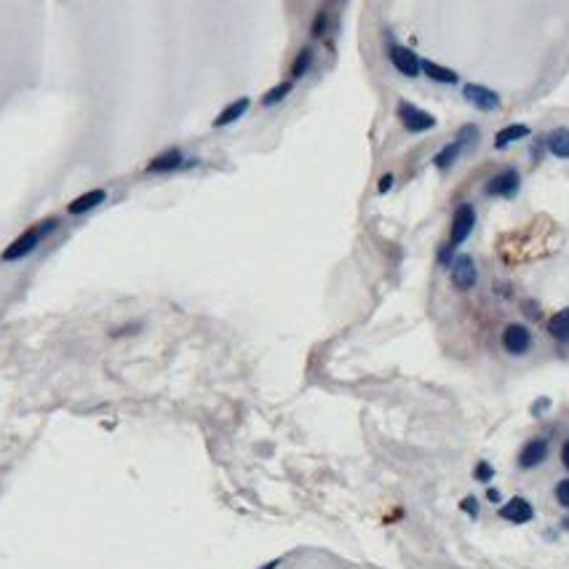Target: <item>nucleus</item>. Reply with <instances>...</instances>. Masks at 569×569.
<instances>
[{
    "label": "nucleus",
    "instance_id": "obj_1",
    "mask_svg": "<svg viewBox=\"0 0 569 569\" xmlns=\"http://www.w3.org/2000/svg\"><path fill=\"white\" fill-rule=\"evenodd\" d=\"M53 227H56V220H46V222H40V224H35V227H30V230H24L17 241H11L8 246H6V251H3V257L0 259H3V262H17V259H24L27 254H33L35 249H38V243L43 241Z\"/></svg>",
    "mask_w": 569,
    "mask_h": 569
},
{
    "label": "nucleus",
    "instance_id": "obj_2",
    "mask_svg": "<svg viewBox=\"0 0 569 569\" xmlns=\"http://www.w3.org/2000/svg\"><path fill=\"white\" fill-rule=\"evenodd\" d=\"M473 227H476V208L470 206V204H460V206L454 208V214H452V227H449V246H452V249L463 246V243L470 238Z\"/></svg>",
    "mask_w": 569,
    "mask_h": 569
},
{
    "label": "nucleus",
    "instance_id": "obj_3",
    "mask_svg": "<svg viewBox=\"0 0 569 569\" xmlns=\"http://www.w3.org/2000/svg\"><path fill=\"white\" fill-rule=\"evenodd\" d=\"M398 121H401V126H404L409 134H428V131H433V126H436V118H433L431 113H425V110H420L417 104H409V102L398 104Z\"/></svg>",
    "mask_w": 569,
    "mask_h": 569
},
{
    "label": "nucleus",
    "instance_id": "obj_4",
    "mask_svg": "<svg viewBox=\"0 0 569 569\" xmlns=\"http://www.w3.org/2000/svg\"><path fill=\"white\" fill-rule=\"evenodd\" d=\"M532 345H535L532 331L524 324H508V327L502 329V350L508 356H516V358L518 356H527L532 350Z\"/></svg>",
    "mask_w": 569,
    "mask_h": 569
},
{
    "label": "nucleus",
    "instance_id": "obj_5",
    "mask_svg": "<svg viewBox=\"0 0 569 569\" xmlns=\"http://www.w3.org/2000/svg\"><path fill=\"white\" fill-rule=\"evenodd\" d=\"M518 188H521V174L513 166H505L502 172H497L486 182V195H492V198H516Z\"/></svg>",
    "mask_w": 569,
    "mask_h": 569
},
{
    "label": "nucleus",
    "instance_id": "obj_6",
    "mask_svg": "<svg viewBox=\"0 0 569 569\" xmlns=\"http://www.w3.org/2000/svg\"><path fill=\"white\" fill-rule=\"evenodd\" d=\"M476 281H479V267H476L470 254H457L452 259V283H454V289L470 292L476 286Z\"/></svg>",
    "mask_w": 569,
    "mask_h": 569
},
{
    "label": "nucleus",
    "instance_id": "obj_7",
    "mask_svg": "<svg viewBox=\"0 0 569 569\" xmlns=\"http://www.w3.org/2000/svg\"><path fill=\"white\" fill-rule=\"evenodd\" d=\"M388 59H390V65H393L401 75H406V78H417V75L422 72V59H420L412 49H406V46L388 43Z\"/></svg>",
    "mask_w": 569,
    "mask_h": 569
},
{
    "label": "nucleus",
    "instance_id": "obj_8",
    "mask_svg": "<svg viewBox=\"0 0 569 569\" xmlns=\"http://www.w3.org/2000/svg\"><path fill=\"white\" fill-rule=\"evenodd\" d=\"M463 97H465L468 104H473L481 113H495L500 107V94L492 91L489 86H484V83H465L463 86Z\"/></svg>",
    "mask_w": 569,
    "mask_h": 569
},
{
    "label": "nucleus",
    "instance_id": "obj_9",
    "mask_svg": "<svg viewBox=\"0 0 569 569\" xmlns=\"http://www.w3.org/2000/svg\"><path fill=\"white\" fill-rule=\"evenodd\" d=\"M548 452H551L548 438H529L521 447V452H518V468L521 470H532V468L543 465L548 460Z\"/></svg>",
    "mask_w": 569,
    "mask_h": 569
},
{
    "label": "nucleus",
    "instance_id": "obj_10",
    "mask_svg": "<svg viewBox=\"0 0 569 569\" xmlns=\"http://www.w3.org/2000/svg\"><path fill=\"white\" fill-rule=\"evenodd\" d=\"M500 518L511 521V524H529L535 518V508L527 497H511L500 508Z\"/></svg>",
    "mask_w": 569,
    "mask_h": 569
},
{
    "label": "nucleus",
    "instance_id": "obj_11",
    "mask_svg": "<svg viewBox=\"0 0 569 569\" xmlns=\"http://www.w3.org/2000/svg\"><path fill=\"white\" fill-rule=\"evenodd\" d=\"M182 163H185V156H182V150L179 147H169V150H163L160 156H156L150 163H147V174H169V172H176V169H182Z\"/></svg>",
    "mask_w": 569,
    "mask_h": 569
},
{
    "label": "nucleus",
    "instance_id": "obj_12",
    "mask_svg": "<svg viewBox=\"0 0 569 569\" xmlns=\"http://www.w3.org/2000/svg\"><path fill=\"white\" fill-rule=\"evenodd\" d=\"M104 198H107V190H102V188L86 190L83 195H78L75 201H69L67 214H72V217H81V214H86V211H91V208L102 206Z\"/></svg>",
    "mask_w": 569,
    "mask_h": 569
},
{
    "label": "nucleus",
    "instance_id": "obj_13",
    "mask_svg": "<svg viewBox=\"0 0 569 569\" xmlns=\"http://www.w3.org/2000/svg\"><path fill=\"white\" fill-rule=\"evenodd\" d=\"M249 104H251L249 102V97H241V99L230 102L222 113L214 118V129H224V126H230V123L241 121L243 115H246V110H249Z\"/></svg>",
    "mask_w": 569,
    "mask_h": 569
},
{
    "label": "nucleus",
    "instance_id": "obj_14",
    "mask_svg": "<svg viewBox=\"0 0 569 569\" xmlns=\"http://www.w3.org/2000/svg\"><path fill=\"white\" fill-rule=\"evenodd\" d=\"M422 72L431 78L433 83H444V86H454V83H460V75H457L454 69L441 67L438 62H431V59H422Z\"/></svg>",
    "mask_w": 569,
    "mask_h": 569
},
{
    "label": "nucleus",
    "instance_id": "obj_15",
    "mask_svg": "<svg viewBox=\"0 0 569 569\" xmlns=\"http://www.w3.org/2000/svg\"><path fill=\"white\" fill-rule=\"evenodd\" d=\"M529 134H532L529 126H524V123H511V126H505L502 131H497V137H495V150H505L508 145H513V142H518V139L529 137Z\"/></svg>",
    "mask_w": 569,
    "mask_h": 569
},
{
    "label": "nucleus",
    "instance_id": "obj_16",
    "mask_svg": "<svg viewBox=\"0 0 569 569\" xmlns=\"http://www.w3.org/2000/svg\"><path fill=\"white\" fill-rule=\"evenodd\" d=\"M548 153L561 160H569V129H553L548 139H545Z\"/></svg>",
    "mask_w": 569,
    "mask_h": 569
},
{
    "label": "nucleus",
    "instance_id": "obj_17",
    "mask_svg": "<svg viewBox=\"0 0 569 569\" xmlns=\"http://www.w3.org/2000/svg\"><path fill=\"white\" fill-rule=\"evenodd\" d=\"M548 334L559 343H569V308L553 313L548 318Z\"/></svg>",
    "mask_w": 569,
    "mask_h": 569
},
{
    "label": "nucleus",
    "instance_id": "obj_18",
    "mask_svg": "<svg viewBox=\"0 0 569 569\" xmlns=\"http://www.w3.org/2000/svg\"><path fill=\"white\" fill-rule=\"evenodd\" d=\"M465 147L454 139V142H449V145H444L438 153H436V158H433V166L436 169H449V166H454V160L460 158V153H463Z\"/></svg>",
    "mask_w": 569,
    "mask_h": 569
},
{
    "label": "nucleus",
    "instance_id": "obj_19",
    "mask_svg": "<svg viewBox=\"0 0 569 569\" xmlns=\"http://www.w3.org/2000/svg\"><path fill=\"white\" fill-rule=\"evenodd\" d=\"M294 91V81H281L278 86H273L270 91H265V97H262V104L265 107H273V104L283 102L289 94Z\"/></svg>",
    "mask_w": 569,
    "mask_h": 569
},
{
    "label": "nucleus",
    "instance_id": "obj_20",
    "mask_svg": "<svg viewBox=\"0 0 569 569\" xmlns=\"http://www.w3.org/2000/svg\"><path fill=\"white\" fill-rule=\"evenodd\" d=\"M313 65V49L311 46H305L302 51L294 56V65H292V78H302L308 69H311Z\"/></svg>",
    "mask_w": 569,
    "mask_h": 569
},
{
    "label": "nucleus",
    "instance_id": "obj_21",
    "mask_svg": "<svg viewBox=\"0 0 569 569\" xmlns=\"http://www.w3.org/2000/svg\"><path fill=\"white\" fill-rule=\"evenodd\" d=\"M473 479H476V481H484V484H489V481H492V479H495V468L489 465V463H486V460H481V463H479V465L473 468Z\"/></svg>",
    "mask_w": 569,
    "mask_h": 569
},
{
    "label": "nucleus",
    "instance_id": "obj_22",
    "mask_svg": "<svg viewBox=\"0 0 569 569\" xmlns=\"http://www.w3.org/2000/svg\"><path fill=\"white\" fill-rule=\"evenodd\" d=\"M553 495H556V502L569 511V479H561V481L556 484V492H553Z\"/></svg>",
    "mask_w": 569,
    "mask_h": 569
},
{
    "label": "nucleus",
    "instance_id": "obj_23",
    "mask_svg": "<svg viewBox=\"0 0 569 569\" xmlns=\"http://www.w3.org/2000/svg\"><path fill=\"white\" fill-rule=\"evenodd\" d=\"M327 27H329V17H327V11H318L315 14V22H313V38H321V35L327 33Z\"/></svg>",
    "mask_w": 569,
    "mask_h": 569
},
{
    "label": "nucleus",
    "instance_id": "obj_24",
    "mask_svg": "<svg viewBox=\"0 0 569 569\" xmlns=\"http://www.w3.org/2000/svg\"><path fill=\"white\" fill-rule=\"evenodd\" d=\"M476 126H465V129H460V134H457V142L463 145V147H468V145H473L476 142Z\"/></svg>",
    "mask_w": 569,
    "mask_h": 569
},
{
    "label": "nucleus",
    "instance_id": "obj_25",
    "mask_svg": "<svg viewBox=\"0 0 569 569\" xmlns=\"http://www.w3.org/2000/svg\"><path fill=\"white\" fill-rule=\"evenodd\" d=\"M452 251H454V249H452V246H441V249H438V265H444V267H452Z\"/></svg>",
    "mask_w": 569,
    "mask_h": 569
},
{
    "label": "nucleus",
    "instance_id": "obj_26",
    "mask_svg": "<svg viewBox=\"0 0 569 569\" xmlns=\"http://www.w3.org/2000/svg\"><path fill=\"white\" fill-rule=\"evenodd\" d=\"M460 508L465 511L468 516H479V502H476V497H465V500L460 502Z\"/></svg>",
    "mask_w": 569,
    "mask_h": 569
},
{
    "label": "nucleus",
    "instance_id": "obj_27",
    "mask_svg": "<svg viewBox=\"0 0 569 569\" xmlns=\"http://www.w3.org/2000/svg\"><path fill=\"white\" fill-rule=\"evenodd\" d=\"M390 188H393V174H382V176H379L377 190H379V192H388Z\"/></svg>",
    "mask_w": 569,
    "mask_h": 569
},
{
    "label": "nucleus",
    "instance_id": "obj_28",
    "mask_svg": "<svg viewBox=\"0 0 569 569\" xmlns=\"http://www.w3.org/2000/svg\"><path fill=\"white\" fill-rule=\"evenodd\" d=\"M561 465L569 470V438L564 441V444H561Z\"/></svg>",
    "mask_w": 569,
    "mask_h": 569
},
{
    "label": "nucleus",
    "instance_id": "obj_29",
    "mask_svg": "<svg viewBox=\"0 0 569 569\" xmlns=\"http://www.w3.org/2000/svg\"><path fill=\"white\" fill-rule=\"evenodd\" d=\"M486 500H489V502H500V492H497L495 486H489V489H486Z\"/></svg>",
    "mask_w": 569,
    "mask_h": 569
},
{
    "label": "nucleus",
    "instance_id": "obj_30",
    "mask_svg": "<svg viewBox=\"0 0 569 569\" xmlns=\"http://www.w3.org/2000/svg\"><path fill=\"white\" fill-rule=\"evenodd\" d=\"M278 564H281V559H273V561H270V564H265V567H262V569H276Z\"/></svg>",
    "mask_w": 569,
    "mask_h": 569
},
{
    "label": "nucleus",
    "instance_id": "obj_31",
    "mask_svg": "<svg viewBox=\"0 0 569 569\" xmlns=\"http://www.w3.org/2000/svg\"><path fill=\"white\" fill-rule=\"evenodd\" d=\"M561 524H564V529H569V516L564 518V521H561Z\"/></svg>",
    "mask_w": 569,
    "mask_h": 569
}]
</instances>
